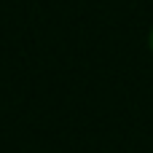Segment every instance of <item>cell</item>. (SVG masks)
Masks as SVG:
<instances>
[{"instance_id":"6da1fadb","label":"cell","mask_w":153,"mask_h":153,"mask_svg":"<svg viewBox=\"0 0 153 153\" xmlns=\"http://www.w3.org/2000/svg\"><path fill=\"white\" fill-rule=\"evenodd\" d=\"M151 51H153V32H151Z\"/></svg>"}]
</instances>
